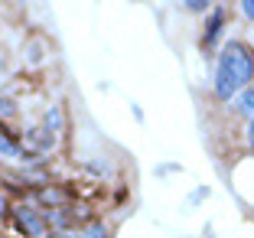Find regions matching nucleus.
<instances>
[{
  "instance_id": "1",
  "label": "nucleus",
  "mask_w": 254,
  "mask_h": 238,
  "mask_svg": "<svg viewBox=\"0 0 254 238\" xmlns=\"http://www.w3.org/2000/svg\"><path fill=\"white\" fill-rule=\"evenodd\" d=\"M215 75L235 82L238 88L254 85V49L245 39H225L215 56Z\"/></svg>"
},
{
  "instance_id": "2",
  "label": "nucleus",
  "mask_w": 254,
  "mask_h": 238,
  "mask_svg": "<svg viewBox=\"0 0 254 238\" xmlns=\"http://www.w3.org/2000/svg\"><path fill=\"white\" fill-rule=\"evenodd\" d=\"M225 30H228V7L215 3L209 13L202 16V33H199V52L205 59L218 56V49L225 43Z\"/></svg>"
},
{
  "instance_id": "3",
  "label": "nucleus",
  "mask_w": 254,
  "mask_h": 238,
  "mask_svg": "<svg viewBox=\"0 0 254 238\" xmlns=\"http://www.w3.org/2000/svg\"><path fill=\"white\" fill-rule=\"evenodd\" d=\"M10 222H13V229L20 232L23 238H49V225H46V219H43V209L26 202V199L13 202Z\"/></svg>"
},
{
  "instance_id": "4",
  "label": "nucleus",
  "mask_w": 254,
  "mask_h": 238,
  "mask_svg": "<svg viewBox=\"0 0 254 238\" xmlns=\"http://www.w3.org/2000/svg\"><path fill=\"white\" fill-rule=\"evenodd\" d=\"M0 163H23V131L0 127Z\"/></svg>"
},
{
  "instance_id": "5",
  "label": "nucleus",
  "mask_w": 254,
  "mask_h": 238,
  "mask_svg": "<svg viewBox=\"0 0 254 238\" xmlns=\"http://www.w3.org/2000/svg\"><path fill=\"white\" fill-rule=\"evenodd\" d=\"M39 131L59 141L62 131H65V111H62V104H46L43 118H39Z\"/></svg>"
},
{
  "instance_id": "6",
  "label": "nucleus",
  "mask_w": 254,
  "mask_h": 238,
  "mask_svg": "<svg viewBox=\"0 0 254 238\" xmlns=\"http://www.w3.org/2000/svg\"><path fill=\"white\" fill-rule=\"evenodd\" d=\"M232 114L241 121H254V85L238 91V98L232 101Z\"/></svg>"
},
{
  "instance_id": "7",
  "label": "nucleus",
  "mask_w": 254,
  "mask_h": 238,
  "mask_svg": "<svg viewBox=\"0 0 254 238\" xmlns=\"http://www.w3.org/2000/svg\"><path fill=\"white\" fill-rule=\"evenodd\" d=\"M78 235H82V238H111V235H114V229H111V222H108V219L95 216L82 232H78Z\"/></svg>"
},
{
  "instance_id": "8",
  "label": "nucleus",
  "mask_w": 254,
  "mask_h": 238,
  "mask_svg": "<svg viewBox=\"0 0 254 238\" xmlns=\"http://www.w3.org/2000/svg\"><path fill=\"white\" fill-rule=\"evenodd\" d=\"M16 118H20V101L10 95H0V127L13 124Z\"/></svg>"
},
{
  "instance_id": "9",
  "label": "nucleus",
  "mask_w": 254,
  "mask_h": 238,
  "mask_svg": "<svg viewBox=\"0 0 254 238\" xmlns=\"http://www.w3.org/2000/svg\"><path fill=\"white\" fill-rule=\"evenodd\" d=\"M85 170H88V173H95V176H111V163H108V160H85Z\"/></svg>"
},
{
  "instance_id": "10",
  "label": "nucleus",
  "mask_w": 254,
  "mask_h": 238,
  "mask_svg": "<svg viewBox=\"0 0 254 238\" xmlns=\"http://www.w3.org/2000/svg\"><path fill=\"white\" fill-rule=\"evenodd\" d=\"M183 10H189V13H199L205 16L212 10V0H183Z\"/></svg>"
},
{
  "instance_id": "11",
  "label": "nucleus",
  "mask_w": 254,
  "mask_h": 238,
  "mask_svg": "<svg viewBox=\"0 0 254 238\" xmlns=\"http://www.w3.org/2000/svg\"><path fill=\"white\" fill-rule=\"evenodd\" d=\"M10 209H13V202H10V196L0 189V222H7V219H10Z\"/></svg>"
},
{
  "instance_id": "12",
  "label": "nucleus",
  "mask_w": 254,
  "mask_h": 238,
  "mask_svg": "<svg viewBox=\"0 0 254 238\" xmlns=\"http://www.w3.org/2000/svg\"><path fill=\"white\" fill-rule=\"evenodd\" d=\"M202 199H209V186H199L192 196H189V206H195V202H202Z\"/></svg>"
},
{
  "instance_id": "13",
  "label": "nucleus",
  "mask_w": 254,
  "mask_h": 238,
  "mask_svg": "<svg viewBox=\"0 0 254 238\" xmlns=\"http://www.w3.org/2000/svg\"><path fill=\"white\" fill-rule=\"evenodd\" d=\"M245 144H248V150L254 154V121H248V127H245Z\"/></svg>"
},
{
  "instance_id": "14",
  "label": "nucleus",
  "mask_w": 254,
  "mask_h": 238,
  "mask_svg": "<svg viewBox=\"0 0 254 238\" xmlns=\"http://www.w3.org/2000/svg\"><path fill=\"white\" fill-rule=\"evenodd\" d=\"M241 13H245L248 20L254 23V0H241Z\"/></svg>"
},
{
  "instance_id": "15",
  "label": "nucleus",
  "mask_w": 254,
  "mask_h": 238,
  "mask_svg": "<svg viewBox=\"0 0 254 238\" xmlns=\"http://www.w3.org/2000/svg\"><path fill=\"white\" fill-rule=\"evenodd\" d=\"M49 238H82L78 232H49Z\"/></svg>"
},
{
  "instance_id": "16",
  "label": "nucleus",
  "mask_w": 254,
  "mask_h": 238,
  "mask_svg": "<svg viewBox=\"0 0 254 238\" xmlns=\"http://www.w3.org/2000/svg\"><path fill=\"white\" fill-rule=\"evenodd\" d=\"M251 30H254V23H251Z\"/></svg>"
}]
</instances>
